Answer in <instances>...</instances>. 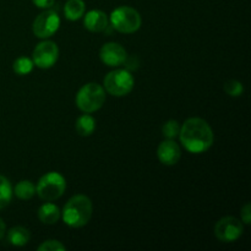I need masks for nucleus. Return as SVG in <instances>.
<instances>
[{
    "instance_id": "nucleus-1",
    "label": "nucleus",
    "mask_w": 251,
    "mask_h": 251,
    "mask_svg": "<svg viewBox=\"0 0 251 251\" xmlns=\"http://www.w3.org/2000/svg\"><path fill=\"white\" fill-rule=\"evenodd\" d=\"M179 139L186 151L191 153L206 152L215 141L212 129L206 120L201 118H190L180 126Z\"/></svg>"
},
{
    "instance_id": "nucleus-2",
    "label": "nucleus",
    "mask_w": 251,
    "mask_h": 251,
    "mask_svg": "<svg viewBox=\"0 0 251 251\" xmlns=\"http://www.w3.org/2000/svg\"><path fill=\"white\" fill-rule=\"evenodd\" d=\"M92 202L85 195H75L65 203L61 212L64 223L71 228H81L92 217Z\"/></svg>"
},
{
    "instance_id": "nucleus-3",
    "label": "nucleus",
    "mask_w": 251,
    "mask_h": 251,
    "mask_svg": "<svg viewBox=\"0 0 251 251\" xmlns=\"http://www.w3.org/2000/svg\"><path fill=\"white\" fill-rule=\"evenodd\" d=\"M105 102V91L96 82L86 83L76 95V105L83 113H93L103 107Z\"/></svg>"
},
{
    "instance_id": "nucleus-4",
    "label": "nucleus",
    "mask_w": 251,
    "mask_h": 251,
    "mask_svg": "<svg viewBox=\"0 0 251 251\" xmlns=\"http://www.w3.org/2000/svg\"><path fill=\"white\" fill-rule=\"evenodd\" d=\"M66 189V180L58 172H49L38 180L36 193L44 201H54L61 198Z\"/></svg>"
},
{
    "instance_id": "nucleus-5",
    "label": "nucleus",
    "mask_w": 251,
    "mask_h": 251,
    "mask_svg": "<svg viewBox=\"0 0 251 251\" xmlns=\"http://www.w3.org/2000/svg\"><path fill=\"white\" fill-rule=\"evenodd\" d=\"M112 26L122 33H134L141 27L139 11L130 6H119L110 14Z\"/></svg>"
},
{
    "instance_id": "nucleus-6",
    "label": "nucleus",
    "mask_w": 251,
    "mask_h": 251,
    "mask_svg": "<svg viewBox=\"0 0 251 251\" xmlns=\"http://www.w3.org/2000/svg\"><path fill=\"white\" fill-rule=\"evenodd\" d=\"M134 77L126 69H117L104 77V88L109 95L123 97L131 92L134 88Z\"/></svg>"
},
{
    "instance_id": "nucleus-7",
    "label": "nucleus",
    "mask_w": 251,
    "mask_h": 251,
    "mask_svg": "<svg viewBox=\"0 0 251 251\" xmlns=\"http://www.w3.org/2000/svg\"><path fill=\"white\" fill-rule=\"evenodd\" d=\"M60 26V17L54 10L47 9L34 19L32 31L38 38H49L58 31Z\"/></svg>"
},
{
    "instance_id": "nucleus-8",
    "label": "nucleus",
    "mask_w": 251,
    "mask_h": 251,
    "mask_svg": "<svg viewBox=\"0 0 251 251\" xmlns=\"http://www.w3.org/2000/svg\"><path fill=\"white\" fill-rule=\"evenodd\" d=\"M244 232L243 223L235 217H223L216 223L215 235L223 243H233L239 239Z\"/></svg>"
},
{
    "instance_id": "nucleus-9",
    "label": "nucleus",
    "mask_w": 251,
    "mask_h": 251,
    "mask_svg": "<svg viewBox=\"0 0 251 251\" xmlns=\"http://www.w3.org/2000/svg\"><path fill=\"white\" fill-rule=\"evenodd\" d=\"M59 49L54 42L44 41L36 46L32 53V61L39 69H49L56 63Z\"/></svg>"
},
{
    "instance_id": "nucleus-10",
    "label": "nucleus",
    "mask_w": 251,
    "mask_h": 251,
    "mask_svg": "<svg viewBox=\"0 0 251 251\" xmlns=\"http://www.w3.org/2000/svg\"><path fill=\"white\" fill-rule=\"evenodd\" d=\"M100 58L105 65L108 66H120L126 61L127 54L124 47L120 46L115 42H109L105 43L100 50Z\"/></svg>"
},
{
    "instance_id": "nucleus-11",
    "label": "nucleus",
    "mask_w": 251,
    "mask_h": 251,
    "mask_svg": "<svg viewBox=\"0 0 251 251\" xmlns=\"http://www.w3.org/2000/svg\"><path fill=\"white\" fill-rule=\"evenodd\" d=\"M157 156L161 163L166 166H174L179 162L181 157V151L179 145L174 140L167 139L166 141L161 142L157 149Z\"/></svg>"
},
{
    "instance_id": "nucleus-12",
    "label": "nucleus",
    "mask_w": 251,
    "mask_h": 251,
    "mask_svg": "<svg viewBox=\"0 0 251 251\" xmlns=\"http://www.w3.org/2000/svg\"><path fill=\"white\" fill-rule=\"evenodd\" d=\"M108 22L109 21L105 12L100 10H91L86 14L83 25L91 32H102L107 28Z\"/></svg>"
},
{
    "instance_id": "nucleus-13",
    "label": "nucleus",
    "mask_w": 251,
    "mask_h": 251,
    "mask_svg": "<svg viewBox=\"0 0 251 251\" xmlns=\"http://www.w3.org/2000/svg\"><path fill=\"white\" fill-rule=\"evenodd\" d=\"M61 212L58 206L50 203V201L42 205L38 210V218L44 225H55L60 218Z\"/></svg>"
},
{
    "instance_id": "nucleus-14",
    "label": "nucleus",
    "mask_w": 251,
    "mask_h": 251,
    "mask_svg": "<svg viewBox=\"0 0 251 251\" xmlns=\"http://www.w3.org/2000/svg\"><path fill=\"white\" fill-rule=\"evenodd\" d=\"M86 4L83 0H68L64 6L65 17L70 21H77L85 14Z\"/></svg>"
},
{
    "instance_id": "nucleus-15",
    "label": "nucleus",
    "mask_w": 251,
    "mask_h": 251,
    "mask_svg": "<svg viewBox=\"0 0 251 251\" xmlns=\"http://www.w3.org/2000/svg\"><path fill=\"white\" fill-rule=\"evenodd\" d=\"M29 239H31L29 230L20 226L11 228L7 232V242L14 247H24L29 242Z\"/></svg>"
},
{
    "instance_id": "nucleus-16",
    "label": "nucleus",
    "mask_w": 251,
    "mask_h": 251,
    "mask_svg": "<svg viewBox=\"0 0 251 251\" xmlns=\"http://www.w3.org/2000/svg\"><path fill=\"white\" fill-rule=\"evenodd\" d=\"M76 131L80 136H90V135L93 134L96 129V120L93 119L91 115L83 114L76 120Z\"/></svg>"
},
{
    "instance_id": "nucleus-17",
    "label": "nucleus",
    "mask_w": 251,
    "mask_h": 251,
    "mask_svg": "<svg viewBox=\"0 0 251 251\" xmlns=\"http://www.w3.org/2000/svg\"><path fill=\"white\" fill-rule=\"evenodd\" d=\"M14 194L21 200H29L36 194V186L29 180H21L16 184L14 189Z\"/></svg>"
},
{
    "instance_id": "nucleus-18",
    "label": "nucleus",
    "mask_w": 251,
    "mask_h": 251,
    "mask_svg": "<svg viewBox=\"0 0 251 251\" xmlns=\"http://www.w3.org/2000/svg\"><path fill=\"white\" fill-rule=\"evenodd\" d=\"M12 188L9 179L0 176V210L6 207L12 199Z\"/></svg>"
},
{
    "instance_id": "nucleus-19",
    "label": "nucleus",
    "mask_w": 251,
    "mask_h": 251,
    "mask_svg": "<svg viewBox=\"0 0 251 251\" xmlns=\"http://www.w3.org/2000/svg\"><path fill=\"white\" fill-rule=\"evenodd\" d=\"M33 61L31 59L26 58V56H21V58L16 59L12 64V69H14V73L17 75H27L32 71L33 69Z\"/></svg>"
},
{
    "instance_id": "nucleus-20",
    "label": "nucleus",
    "mask_w": 251,
    "mask_h": 251,
    "mask_svg": "<svg viewBox=\"0 0 251 251\" xmlns=\"http://www.w3.org/2000/svg\"><path fill=\"white\" fill-rule=\"evenodd\" d=\"M179 131H180V125L176 120H168L167 123H164V125L162 126V132H163V136L166 139L173 140L176 139L179 135Z\"/></svg>"
},
{
    "instance_id": "nucleus-21",
    "label": "nucleus",
    "mask_w": 251,
    "mask_h": 251,
    "mask_svg": "<svg viewBox=\"0 0 251 251\" xmlns=\"http://www.w3.org/2000/svg\"><path fill=\"white\" fill-rule=\"evenodd\" d=\"M225 91L230 97H239L244 92V87H243V83L239 82V81L228 80L225 83Z\"/></svg>"
},
{
    "instance_id": "nucleus-22",
    "label": "nucleus",
    "mask_w": 251,
    "mask_h": 251,
    "mask_svg": "<svg viewBox=\"0 0 251 251\" xmlns=\"http://www.w3.org/2000/svg\"><path fill=\"white\" fill-rule=\"evenodd\" d=\"M66 250L65 245L61 244L58 240H46L38 247V251H60Z\"/></svg>"
},
{
    "instance_id": "nucleus-23",
    "label": "nucleus",
    "mask_w": 251,
    "mask_h": 251,
    "mask_svg": "<svg viewBox=\"0 0 251 251\" xmlns=\"http://www.w3.org/2000/svg\"><path fill=\"white\" fill-rule=\"evenodd\" d=\"M242 220L245 225H250L251 222V206L250 203H245L244 207L242 208Z\"/></svg>"
},
{
    "instance_id": "nucleus-24",
    "label": "nucleus",
    "mask_w": 251,
    "mask_h": 251,
    "mask_svg": "<svg viewBox=\"0 0 251 251\" xmlns=\"http://www.w3.org/2000/svg\"><path fill=\"white\" fill-rule=\"evenodd\" d=\"M54 1L55 0H32V2L39 9H50L54 5Z\"/></svg>"
},
{
    "instance_id": "nucleus-25",
    "label": "nucleus",
    "mask_w": 251,
    "mask_h": 251,
    "mask_svg": "<svg viewBox=\"0 0 251 251\" xmlns=\"http://www.w3.org/2000/svg\"><path fill=\"white\" fill-rule=\"evenodd\" d=\"M5 232H6V226H5L4 221L0 218V239L5 235Z\"/></svg>"
}]
</instances>
